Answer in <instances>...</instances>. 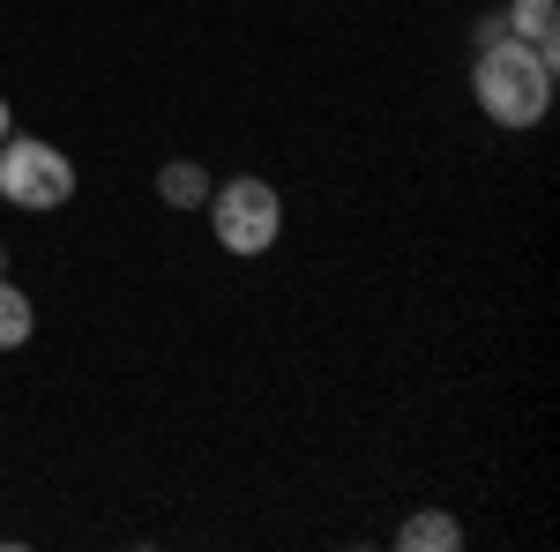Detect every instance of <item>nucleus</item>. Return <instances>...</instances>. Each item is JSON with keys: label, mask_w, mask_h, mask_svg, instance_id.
<instances>
[{"label": "nucleus", "mask_w": 560, "mask_h": 552, "mask_svg": "<svg viewBox=\"0 0 560 552\" xmlns=\"http://www.w3.org/2000/svg\"><path fill=\"white\" fill-rule=\"evenodd\" d=\"M8 134H15V120H8V97H0V142H8Z\"/></svg>", "instance_id": "nucleus-8"}, {"label": "nucleus", "mask_w": 560, "mask_h": 552, "mask_svg": "<svg viewBox=\"0 0 560 552\" xmlns=\"http://www.w3.org/2000/svg\"><path fill=\"white\" fill-rule=\"evenodd\" d=\"M509 31L553 60V45H560V8H553V0H509Z\"/></svg>", "instance_id": "nucleus-4"}, {"label": "nucleus", "mask_w": 560, "mask_h": 552, "mask_svg": "<svg viewBox=\"0 0 560 552\" xmlns=\"http://www.w3.org/2000/svg\"><path fill=\"white\" fill-rule=\"evenodd\" d=\"M210 224H217V247L240 261H255L277 247V232H284V202H277V187L269 179H255V172H240V179H224V187H210Z\"/></svg>", "instance_id": "nucleus-2"}, {"label": "nucleus", "mask_w": 560, "mask_h": 552, "mask_svg": "<svg viewBox=\"0 0 560 552\" xmlns=\"http://www.w3.org/2000/svg\"><path fill=\"white\" fill-rule=\"evenodd\" d=\"M471 97H478V113H486L493 128H509V134L538 128L546 105H553V60H546L538 45H523L516 31H501V38L478 45Z\"/></svg>", "instance_id": "nucleus-1"}, {"label": "nucleus", "mask_w": 560, "mask_h": 552, "mask_svg": "<svg viewBox=\"0 0 560 552\" xmlns=\"http://www.w3.org/2000/svg\"><path fill=\"white\" fill-rule=\"evenodd\" d=\"M38 329V314H31V298L15 292V284H0V351H15V343H31Z\"/></svg>", "instance_id": "nucleus-7"}, {"label": "nucleus", "mask_w": 560, "mask_h": 552, "mask_svg": "<svg viewBox=\"0 0 560 552\" xmlns=\"http://www.w3.org/2000/svg\"><path fill=\"white\" fill-rule=\"evenodd\" d=\"M0 195H8L15 210H60V202H75V165H68V150H52L38 134H8V142H0Z\"/></svg>", "instance_id": "nucleus-3"}, {"label": "nucleus", "mask_w": 560, "mask_h": 552, "mask_svg": "<svg viewBox=\"0 0 560 552\" xmlns=\"http://www.w3.org/2000/svg\"><path fill=\"white\" fill-rule=\"evenodd\" d=\"M396 545H404V552H456V545H464V522L427 508V515H411V522L396 530Z\"/></svg>", "instance_id": "nucleus-6"}, {"label": "nucleus", "mask_w": 560, "mask_h": 552, "mask_svg": "<svg viewBox=\"0 0 560 552\" xmlns=\"http://www.w3.org/2000/svg\"><path fill=\"white\" fill-rule=\"evenodd\" d=\"M158 202H173V210H202V202H210V172L195 165V157H173V165L158 172Z\"/></svg>", "instance_id": "nucleus-5"}]
</instances>
